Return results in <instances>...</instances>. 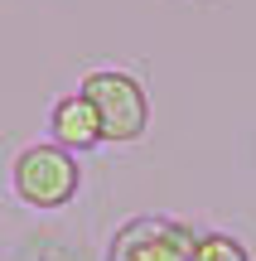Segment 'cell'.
Instances as JSON below:
<instances>
[{"mask_svg":"<svg viewBox=\"0 0 256 261\" xmlns=\"http://www.w3.org/2000/svg\"><path fill=\"white\" fill-rule=\"evenodd\" d=\"M193 261H251V252H247L232 232H198Z\"/></svg>","mask_w":256,"mask_h":261,"instance_id":"obj_6","label":"cell"},{"mask_svg":"<svg viewBox=\"0 0 256 261\" xmlns=\"http://www.w3.org/2000/svg\"><path fill=\"white\" fill-rule=\"evenodd\" d=\"M10 189H15L19 203L39 208V213H58L77 198L82 189V165H77L73 150L53 145V140H39L24 145L10 165Z\"/></svg>","mask_w":256,"mask_h":261,"instance_id":"obj_1","label":"cell"},{"mask_svg":"<svg viewBox=\"0 0 256 261\" xmlns=\"http://www.w3.org/2000/svg\"><path fill=\"white\" fill-rule=\"evenodd\" d=\"M10 261H87V252L77 242H68L63 232H29V237H19Z\"/></svg>","mask_w":256,"mask_h":261,"instance_id":"obj_5","label":"cell"},{"mask_svg":"<svg viewBox=\"0 0 256 261\" xmlns=\"http://www.w3.org/2000/svg\"><path fill=\"white\" fill-rule=\"evenodd\" d=\"M77 92L97 107L106 145H135L145 136V126H150V97H145L135 73H126V68H92L77 83Z\"/></svg>","mask_w":256,"mask_h":261,"instance_id":"obj_2","label":"cell"},{"mask_svg":"<svg viewBox=\"0 0 256 261\" xmlns=\"http://www.w3.org/2000/svg\"><path fill=\"white\" fill-rule=\"evenodd\" d=\"M48 136H53V145L63 150H97L106 145L102 140V116H97V107L87 102L82 92H63L53 107H48Z\"/></svg>","mask_w":256,"mask_h":261,"instance_id":"obj_4","label":"cell"},{"mask_svg":"<svg viewBox=\"0 0 256 261\" xmlns=\"http://www.w3.org/2000/svg\"><path fill=\"white\" fill-rule=\"evenodd\" d=\"M193 247H198V232L184 218L140 213L111 232L102 261H193Z\"/></svg>","mask_w":256,"mask_h":261,"instance_id":"obj_3","label":"cell"}]
</instances>
